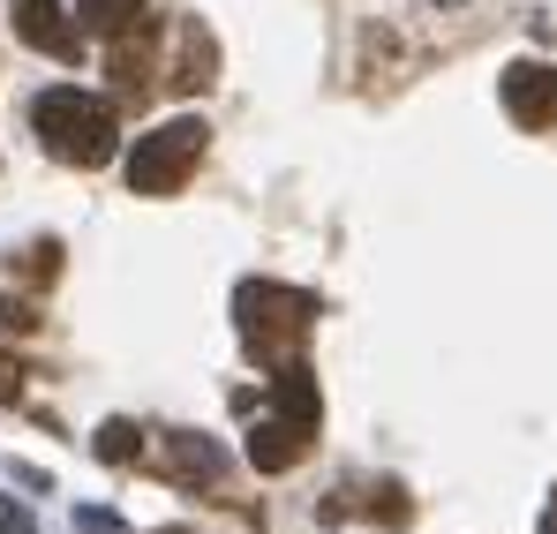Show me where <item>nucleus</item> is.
Returning <instances> with one entry per match:
<instances>
[{
	"label": "nucleus",
	"instance_id": "nucleus-1",
	"mask_svg": "<svg viewBox=\"0 0 557 534\" xmlns=\"http://www.w3.org/2000/svg\"><path fill=\"white\" fill-rule=\"evenodd\" d=\"M234 332L264 369H286V361H301L309 332H317V294L278 286V278H242L234 286Z\"/></svg>",
	"mask_w": 557,
	"mask_h": 534
},
{
	"label": "nucleus",
	"instance_id": "nucleus-2",
	"mask_svg": "<svg viewBox=\"0 0 557 534\" xmlns=\"http://www.w3.org/2000/svg\"><path fill=\"white\" fill-rule=\"evenodd\" d=\"M30 128H38V144H46L53 159H69V166H106V159L121 151V121H113V105H106L98 90H76V84L38 90Z\"/></svg>",
	"mask_w": 557,
	"mask_h": 534
},
{
	"label": "nucleus",
	"instance_id": "nucleus-3",
	"mask_svg": "<svg viewBox=\"0 0 557 534\" xmlns=\"http://www.w3.org/2000/svg\"><path fill=\"white\" fill-rule=\"evenodd\" d=\"M203 144H211V128H203L196 113L159 121V128H151V136H136V151H128V188H136V196H174V188L196 174Z\"/></svg>",
	"mask_w": 557,
	"mask_h": 534
},
{
	"label": "nucleus",
	"instance_id": "nucleus-4",
	"mask_svg": "<svg viewBox=\"0 0 557 534\" xmlns=\"http://www.w3.org/2000/svg\"><path fill=\"white\" fill-rule=\"evenodd\" d=\"M159 467H166L174 489H219L226 482V451H219V437H203V430H166L159 437Z\"/></svg>",
	"mask_w": 557,
	"mask_h": 534
},
{
	"label": "nucleus",
	"instance_id": "nucleus-5",
	"mask_svg": "<svg viewBox=\"0 0 557 534\" xmlns=\"http://www.w3.org/2000/svg\"><path fill=\"white\" fill-rule=\"evenodd\" d=\"M106 76H113V90H121V98H144V90H151V76H159V23H151V15H136V23L113 38Z\"/></svg>",
	"mask_w": 557,
	"mask_h": 534
},
{
	"label": "nucleus",
	"instance_id": "nucleus-6",
	"mask_svg": "<svg viewBox=\"0 0 557 534\" xmlns=\"http://www.w3.org/2000/svg\"><path fill=\"white\" fill-rule=\"evenodd\" d=\"M8 15H15V38H23V46H38V53H53V61H76V53H84V30L69 23L61 0H8Z\"/></svg>",
	"mask_w": 557,
	"mask_h": 534
},
{
	"label": "nucleus",
	"instance_id": "nucleus-7",
	"mask_svg": "<svg viewBox=\"0 0 557 534\" xmlns=\"http://www.w3.org/2000/svg\"><path fill=\"white\" fill-rule=\"evenodd\" d=\"M497 90H505V113L520 128H550L557 121V69H543V61H512L497 76Z\"/></svg>",
	"mask_w": 557,
	"mask_h": 534
},
{
	"label": "nucleus",
	"instance_id": "nucleus-8",
	"mask_svg": "<svg viewBox=\"0 0 557 534\" xmlns=\"http://www.w3.org/2000/svg\"><path fill=\"white\" fill-rule=\"evenodd\" d=\"M174 38H182V53H174V69H166V84L182 90V98H203V90L219 84V38H211V30H203L196 15H188V23L174 30Z\"/></svg>",
	"mask_w": 557,
	"mask_h": 534
},
{
	"label": "nucleus",
	"instance_id": "nucleus-9",
	"mask_svg": "<svg viewBox=\"0 0 557 534\" xmlns=\"http://www.w3.org/2000/svg\"><path fill=\"white\" fill-rule=\"evenodd\" d=\"M309 437H317V430H301V422H286V414H257V430H249V467H257V474H286V467H301Z\"/></svg>",
	"mask_w": 557,
	"mask_h": 534
},
{
	"label": "nucleus",
	"instance_id": "nucleus-10",
	"mask_svg": "<svg viewBox=\"0 0 557 534\" xmlns=\"http://www.w3.org/2000/svg\"><path fill=\"white\" fill-rule=\"evenodd\" d=\"M272 414H286V422H301V430H317V422H324L317 376H309L301 361H286V369H272Z\"/></svg>",
	"mask_w": 557,
	"mask_h": 534
},
{
	"label": "nucleus",
	"instance_id": "nucleus-11",
	"mask_svg": "<svg viewBox=\"0 0 557 534\" xmlns=\"http://www.w3.org/2000/svg\"><path fill=\"white\" fill-rule=\"evenodd\" d=\"M136 15H144V0H76V30H98V38H121Z\"/></svg>",
	"mask_w": 557,
	"mask_h": 534
},
{
	"label": "nucleus",
	"instance_id": "nucleus-12",
	"mask_svg": "<svg viewBox=\"0 0 557 534\" xmlns=\"http://www.w3.org/2000/svg\"><path fill=\"white\" fill-rule=\"evenodd\" d=\"M91 451H98V459H106V467H136V459H144V430H136V422H121V414H113V422H98Z\"/></svg>",
	"mask_w": 557,
	"mask_h": 534
},
{
	"label": "nucleus",
	"instance_id": "nucleus-13",
	"mask_svg": "<svg viewBox=\"0 0 557 534\" xmlns=\"http://www.w3.org/2000/svg\"><path fill=\"white\" fill-rule=\"evenodd\" d=\"M362 505H370V520H384V527H407V520H414V497H407V482H376Z\"/></svg>",
	"mask_w": 557,
	"mask_h": 534
},
{
	"label": "nucleus",
	"instance_id": "nucleus-14",
	"mask_svg": "<svg viewBox=\"0 0 557 534\" xmlns=\"http://www.w3.org/2000/svg\"><path fill=\"white\" fill-rule=\"evenodd\" d=\"M15 278H23V286H53V278H61V241H30V249L15 257Z\"/></svg>",
	"mask_w": 557,
	"mask_h": 534
},
{
	"label": "nucleus",
	"instance_id": "nucleus-15",
	"mask_svg": "<svg viewBox=\"0 0 557 534\" xmlns=\"http://www.w3.org/2000/svg\"><path fill=\"white\" fill-rule=\"evenodd\" d=\"M38 324H46V316H38L23 294H0V332H15V339H23V332H38Z\"/></svg>",
	"mask_w": 557,
	"mask_h": 534
},
{
	"label": "nucleus",
	"instance_id": "nucleus-16",
	"mask_svg": "<svg viewBox=\"0 0 557 534\" xmlns=\"http://www.w3.org/2000/svg\"><path fill=\"white\" fill-rule=\"evenodd\" d=\"M76 534H128V520L106 505H76Z\"/></svg>",
	"mask_w": 557,
	"mask_h": 534
},
{
	"label": "nucleus",
	"instance_id": "nucleus-17",
	"mask_svg": "<svg viewBox=\"0 0 557 534\" xmlns=\"http://www.w3.org/2000/svg\"><path fill=\"white\" fill-rule=\"evenodd\" d=\"M0 534H38V512L15 505V497H0Z\"/></svg>",
	"mask_w": 557,
	"mask_h": 534
},
{
	"label": "nucleus",
	"instance_id": "nucleus-18",
	"mask_svg": "<svg viewBox=\"0 0 557 534\" xmlns=\"http://www.w3.org/2000/svg\"><path fill=\"white\" fill-rule=\"evenodd\" d=\"M23 376H30V369H23V361H15V355H0V399H8V407H15V399H23Z\"/></svg>",
	"mask_w": 557,
	"mask_h": 534
},
{
	"label": "nucleus",
	"instance_id": "nucleus-19",
	"mask_svg": "<svg viewBox=\"0 0 557 534\" xmlns=\"http://www.w3.org/2000/svg\"><path fill=\"white\" fill-rule=\"evenodd\" d=\"M543 534H557V489H550V512H543Z\"/></svg>",
	"mask_w": 557,
	"mask_h": 534
}]
</instances>
